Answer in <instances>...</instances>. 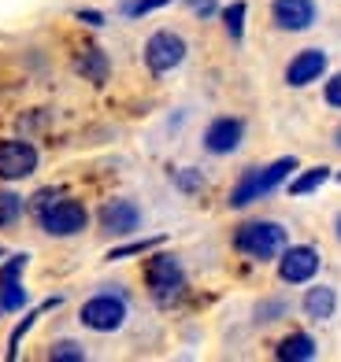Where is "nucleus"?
<instances>
[{"label": "nucleus", "instance_id": "nucleus-1", "mask_svg": "<svg viewBox=\"0 0 341 362\" xmlns=\"http://www.w3.org/2000/svg\"><path fill=\"white\" fill-rule=\"evenodd\" d=\"M34 215H38L45 233H52V237H74V233H82L86 222H89L82 204L78 200H56L52 189L34 196Z\"/></svg>", "mask_w": 341, "mask_h": 362}, {"label": "nucleus", "instance_id": "nucleus-2", "mask_svg": "<svg viewBox=\"0 0 341 362\" xmlns=\"http://www.w3.org/2000/svg\"><path fill=\"white\" fill-rule=\"evenodd\" d=\"M294 170H297V159H294V156H286V159H279V163H271V167L249 170V174L234 185V192H230V207H249L252 200H259V196L274 192V189H279Z\"/></svg>", "mask_w": 341, "mask_h": 362}, {"label": "nucleus", "instance_id": "nucleus-3", "mask_svg": "<svg viewBox=\"0 0 341 362\" xmlns=\"http://www.w3.org/2000/svg\"><path fill=\"white\" fill-rule=\"evenodd\" d=\"M234 248L252 259H274L286 248V229L279 222H249L234 233Z\"/></svg>", "mask_w": 341, "mask_h": 362}, {"label": "nucleus", "instance_id": "nucleus-4", "mask_svg": "<svg viewBox=\"0 0 341 362\" xmlns=\"http://www.w3.org/2000/svg\"><path fill=\"white\" fill-rule=\"evenodd\" d=\"M145 281H149V288H152V296L160 303H174L182 285H186L182 262H178L174 255H152L149 267H145Z\"/></svg>", "mask_w": 341, "mask_h": 362}, {"label": "nucleus", "instance_id": "nucleus-5", "mask_svg": "<svg viewBox=\"0 0 341 362\" xmlns=\"http://www.w3.org/2000/svg\"><path fill=\"white\" fill-rule=\"evenodd\" d=\"M78 318H82V325L93 329V333H116L126 318V303L111 292H101V296H93L89 303H82V315Z\"/></svg>", "mask_w": 341, "mask_h": 362}, {"label": "nucleus", "instance_id": "nucleus-6", "mask_svg": "<svg viewBox=\"0 0 341 362\" xmlns=\"http://www.w3.org/2000/svg\"><path fill=\"white\" fill-rule=\"evenodd\" d=\"M182 59H186V41L178 34H171V30H160V34H152L149 45H145V63H149L152 74H167Z\"/></svg>", "mask_w": 341, "mask_h": 362}, {"label": "nucleus", "instance_id": "nucleus-7", "mask_svg": "<svg viewBox=\"0 0 341 362\" xmlns=\"http://www.w3.org/2000/svg\"><path fill=\"white\" fill-rule=\"evenodd\" d=\"M38 170V148L26 141H0V177L19 181Z\"/></svg>", "mask_w": 341, "mask_h": 362}, {"label": "nucleus", "instance_id": "nucleus-8", "mask_svg": "<svg viewBox=\"0 0 341 362\" xmlns=\"http://www.w3.org/2000/svg\"><path fill=\"white\" fill-rule=\"evenodd\" d=\"M141 226V211L130 200H108L101 207V229L108 237H130Z\"/></svg>", "mask_w": 341, "mask_h": 362}, {"label": "nucleus", "instance_id": "nucleus-9", "mask_svg": "<svg viewBox=\"0 0 341 362\" xmlns=\"http://www.w3.org/2000/svg\"><path fill=\"white\" fill-rule=\"evenodd\" d=\"M271 19L286 34H297V30H308L315 19V4L312 0H274L271 4Z\"/></svg>", "mask_w": 341, "mask_h": 362}, {"label": "nucleus", "instance_id": "nucleus-10", "mask_svg": "<svg viewBox=\"0 0 341 362\" xmlns=\"http://www.w3.org/2000/svg\"><path fill=\"white\" fill-rule=\"evenodd\" d=\"M315 270H319L315 248H289L279 259V277L286 285H304L308 277H315Z\"/></svg>", "mask_w": 341, "mask_h": 362}, {"label": "nucleus", "instance_id": "nucleus-11", "mask_svg": "<svg viewBox=\"0 0 341 362\" xmlns=\"http://www.w3.org/2000/svg\"><path fill=\"white\" fill-rule=\"evenodd\" d=\"M241 137H245V122L241 119H216L204 134V148L216 152V156H226L241 144Z\"/></svg>", "mask_w": 341, "mask_h": 362}, {"label": "nucleus", "instance_id": "nucleus-12", "mask_svg": "<svg viewBox=\"0 0 341 362\" xmlns=\"http://www.w3.org/2000/svg\"><path fill=\"white\" fill-rule=\"evenodd\" d=\"M323 71H327V52H319V48H304V52H297V59L286 67V81L294 89L308 86V81H315Z\"/></svg>", "mask_w": 341, "mask_h": 362}, {"label": "nucleus", "instance_id": "nucleus-13", "mask_svg": "<svg viewBox=\"0 0 341 362\" xmlns=\"http://www.w3.org/2000/svg\"><path fill=\"white\" fill-rule=\"evenodd\" d=\"M334 307H337V292L330 285H315V288H308L304 296V310H308V318H315V322H327L334 315Z\"/></svg>", "mask_w": 341, "mask_h": 362}, {"label": "nucleus", "instance_id": "nucleus-14", "mask_svg": "<svg viewBox=\"0 0 341 362\" xmlns=\"http://www.w3.org/2000/svg\"><path fill=\"white\" fill-rule=\"evenodd\" d=\"M74 71L82 74V78H89L93 86H104V81H108V71H111V67H108V56L101 52V48H86V52L74 59Z\"/></svg>", "mask_w": 341, "mask_h": 362}, {"label": "nucleus", "instance_id": "nucleus-15", "mask_svg": "<svg viewBox=\"0 0 341 362\" xmlns=\"http://www.w3.org/2000/svg\"><path fill=\"white\" fill-rule=\"evenodd\" d=\"M279 358H282V362H308V358H315V340L308 337V333L286 337V340L279 344Z\"/></svg>", "mask_w": 341, "mask_h": 362}, {"label": "nucleus", "instance_id": "nucleus-16", "mask_svg": "<svg viewBox=\"0 0 341 362\" xmlns=\"http://www.w3.org/2000/svg\"><path fill=\"white\" fill-rule=\"evenodd\" d=\"M327 177H330V167H312V170H304L301 177L289 181V192H294V196H308V192H315Z\"/></svg>", "mask_w": 341, "mask_h": 362}, {"label": "nucleus", "instance_id": "nucleus-17", "mask_svg": "<svg viewBox=\"0 0 341 362\" xmlns=\"http://www.w3.org/2000/svg\"><path fill=\"white\" fill-rule=\"evenodd\" d=\"M45 307H48V310H52V307H60V300H48V303H41L38 310H30V318H23L19 325H15V333H11V340H8V358H19V340L26 337V329H30V325H34L38 318H41V310H45Z\"/></svg>", "mask_w": 341, "mask_h": 362}, {"label": "nucleus", "instance_id": "nucleus-18", "mask_svg": "<svg viewBox=\"0 0 341 362\" xmlns=\"http://www.w3.org/2000/svg\"><path fill=\"white\" fill-rule=\"evenodd\" d=\"M164 244V237H149V240H130V244H119V248L108 252V262H119V259H130V255H145Z\"/></svg>", "mask_w": 341, "mask_h": 362}, {"label": "nucleus", "instance_id": "nucleus-19", "mask_svg": "<svg viewBox=\"0 0 341 362\" xmlns=\"http://www.w3.org/2000/svg\"><path fill=\"white\" fill-rule=\"evenodd\" d=\"M245 0H234V4H226L223 8V23H226V34L230 37H237L241 41V34H245Z\"/></svg>", "mask_w": 341, "mask_h": 362}, {"label": "nucleus", "instance_id": "nucleus-20", "mask_svg": "<svg viewBox=\"0 0 341 362\" xmlns=\"http://www.w3.org/2000/svg\"><path fill=\"white\" fill-rule=\"evenodd\" d=\"M26 307V288L19 281L0 285V310H23Z\"/></svg>", "mask_w": 341, "mask_h": 362}, {"label": "nucleus", "instance_id": "nucleus-21", "mask_svg": "<svg viewBox=\"0 0 341 362\" xmlns=\"http://www.w3.org/2000/svg\"><path fill=\"white\" fill-rule=\"evenodd\" d=\"M23 215V200L15 192H0V226H11Z\"/></svg>", "mask_w": 341, "mask_h": 362}, {"label": "nucleus", "instance_id": "nucleus-22", "mask_svg": "<svg viewBox=\"0 0 341 362\" xmlns=\"http://www.w3.org/2000/svg\"><path fill=\"white\" fill-rule=\"evenodd\" d=\"M26 262L30 255H11L4 267H0V285H11V281H19V274L26 270Z\"/></svg>", "mask_w": 341, "mask_h": 362}, {"label": "nucleus", "instance_id": "nucleus-23", "mask_svg": "<svg viewBox=\"0 0 341 362\" xmlns=\"http://www.w3.org/2000/svg\"><path fill=\"white\" fill-rule=\"evenodd\" d=\"M52 358H56V362H82V358H86V351L78 348L74 340H60L56 348H52Z\"/></svg>", "mask_w": 341, "mask_h": 362}, {"label": "nucleus", "instance_id": "nucleus-24", "mask_svg": "<svg viewBox=\"0 0 341 362\" xmlns=\"http://www.w3.org/2000/svg\"><path fill=\"white\" fill-rule=\"evenodd\" d=\"M164 4H171V0H138V4H126V15H149Z\"/></svg>", "mask_w": 341, "mask_h": 362}, {"label": "nucleus", "instance_id": "nucleus-25", "mask_svg": "<svg viewBox=\"0 0 341 362\" xmlns=\"http://www.w3.org/2000/svg\"><path fill=\"white\" fill-rule=\"evenodd\" d=\"M327 104H330V107H341V74H334V78L327 81Z\"/></svg>", "mask_w": 341, "mask_h": 362}, {"label": "nucleus", "instance_id": "nucleus-26", "mask_svg": "<svg viewBox=\"0 0 341 362\" xmlns=\"http://www.w3.org/2000/svg\"><path fill=\"white\" fill-rule=\"evenodd\" d=\"M174 181H178V189H186V192L201 189V174H193V170H182V174H178Z\"/></svg>", "mask_w": 341, "mask_h": 362}, {"label": "nucleus", "instance_id": "nucleus-27", "mask_svg": "<svg viewBox=\"0 0 341 362\" xmlns=\"http://www.w3.org/2000/svg\"><path fill=\"white\" fill-rule=\"evenodd\" d=\"M78 19H82L86 26H104V15L101 11H78Z\"/></svg>", "mask_w": 341, "mask_h": 362}, {"label": "nucleus", "instance_id": "nucleus-28", "mask_svg": "<svg viewBox=\"0 0 341 362\" xmlns=\"http://www.w3.org/2000/svg\"><path fill=\"white\" fill-rule=\"evenodd\" d=\"M334 141H337V144H341V126H337V137H334Z\"/></svg>", "mask_w": 341, "mask_h": 362}, {"label": "nucleus", "instance_id": "nucleus-29", "mask_svg": "<svg viewBox=\"0 0 341 362\" xmlns=\"http://www.w3.org/2000/svg\"><path fill=\"white\" fill-rule=\"evenodd\" d=\"M337 237H341V218H337Z\"/></svg>", "mask_w": 341, "mask_h": 362}, {"label": "nucleus", "instance_id": "nucleus-30", "mask_svg": "<svg viewBox=\"0 0 341 362\" xmlns=\"http://www.w3.org/2000/svg\"><path fill=\"white\" fill-rule=\"evenodd\" d=\"M0 255H4V248H0Z\"/></svg>", "mask_w": 341, "mask_h": 362}, {"label": "nucleus", "instance_id": "nucleus-31", "mask_svg": "<svg viewBox=\"0 0 341 362\" xmlns=\"http://www.w3.org/2000/svg\"><path fill=\"white\" fill-rule=\"evenodd\" d=\"M337 181H341V174H337Z\"/></svg>", "mask_w": 341, "mask_h": 362}]
</instances>
